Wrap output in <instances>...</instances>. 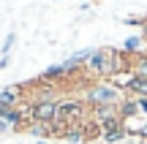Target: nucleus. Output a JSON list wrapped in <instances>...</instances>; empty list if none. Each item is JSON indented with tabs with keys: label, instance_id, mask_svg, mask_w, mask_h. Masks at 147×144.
Returning a JSON list of instances; mask_svg holds the SVG:
<instances>
[{
	"label": "nucleus",
	"instance_id": "nucleus-1",
	"mask_svg": "<svg viewBox=\"0 0 147 144\" xmlns=\"http://www.w3.org/2000/svg\"><path fill=\"white\" fill-rule=\"evenodd\" d=\"M123 98H125V92L117 84H112V82H93V84L84 90V103H87V106H104V103L117 106Z\"/></svg>",
	"mask_w": 147,
	"mask_h": 144
},
{
	"label": "nucleus",
	"instance_id": "nucleus-2",
	"mask_svg": "<svg viewBox=\"0 0 147 144\" xmlns=\"http://www.w3.org/2000/svg\"><path fill=\"white\" fill-rule=\"evenodd\" d=\"M90 117V106L84 103V98H63L57 103V120L65 125H82Z\"/></svg>",
	"mask_w": 147,
	"mask_h": 144
},
{
	"label": "nucleus",
	"instance_id": "nucleus-3",
	"mask_svg": "<svg viewBox=\"0 0 147 144\" xmlns=\"http://www.w3.org/2000/svg\"><path fill=\"white\" fill-rule=\"evenodd\" d=\"M57 103L60 101H30V117L33 123H55L57 120Z\"/></svg>",
	"mask_w": 147,
	"mask_h": 144
},
{
	"label": "nucleus",
	"instance_id": "nucleus-4",
	"mask_svg": "<svg viewBox=\"0 0 147 144\" xmlns=\"http://www.w3.org/2000/svg\"><path fill=\"white\" fill-rule=\"evenodd\" d=\"M117 114H120V117L123 120H131V117H136V114H139V103H136V98H123V101L120 103H117Z\"/></svg>",
	"mask_w": 147,
	"mask_h": 144
},
{
	"label": "nucleus",
	"instance_id": "nucleus-5",
	"mask_svg": "<svg viewBox=\"0 0 147 144\" xmlns=\"http://www.w3.org/2000/svg\"><path fill=\"white\" fill-rule=\"evenodd\" d=\"M82 131H84V141H95V139H101V133H104L101 125L95 123L93 117H87V120L82 123Z\"/></svg>",
	"mask_w": 147,
	"mask_h": 144
},
{
	"label": "nucleus",
	"instance_id": "nucleus-6",
	"mask_svg": "<svg viewBox=\"0 0 147 144\" xmlns=\"http://www.w3.org/2000/svg\"><path fill=\"white\" fill-rule=\"evenodd\" d=\"M128 133H131V131L123 125V128H117V131H106V133L101 136V141H104V144H120V141H125Z\"/></svg>",
	"mask_w": 147,
	"mask_h": 144
},
{
	"label": "nucleus",
	"instance_id": "nucleus-7",
	"mask_svg": "<svg viewBox=\"0 0 147 144\" xmlns=\"http://www.w3.org/2000/svg\"><path fill=\"white\" fill-rule=\"evenodd\" d=\"M63 141H68V144H82V141H84L82 125H68V128H65V133H63Z\"/></svg>",
	"mask_w": 147,
	"mask_h": 144
},
{
	"label": "nucleus",
	"instance_id": "nucleus-8",
	"mask_svg": "<svg viewBox=\"0 0 147 144\" xmlns=\"http://www.w3.org/2000/svg\"><path fill=\"white\" fill-rule=\"evenodd\" d=\"M123 49H125L128 54L142 52V49H144V38H142V35H128L125 41H123Z\"/></svg>",
	"mask_w": 147,
	"mask_h": 144
},
{
	"label": "nucleus",
	"instance_id": "nucleus-9",
	"mask_svg": "<svg viewBox=\"0 0 147 144\" xmlns=\"http://www.w3.org/2000/svg\"><path fill=\"white\" fill-rule=\"evenodd\" d=\"M14 44H16V33H8V35H5V41H3V46H0V54H11Z\"/></svg>",
	"mask_w": 147,
	"mask_h": 144
},
{
	"label": "nucleus",
	"instance_id": "nucleus-10",
	"mask_svg": "<svg viewBox=\"0 0 147 144\" xmlns=\"http://www.w3.org/2000/svg\"><path fill=\"white\" fill-rule=\"evenodd\" d=\"M123 22H125V25H131V27H142V25H144V16H125Z\"/></svg>",
	"mask_w": 147,
	"mask_h": 144
},
{
	"label": "nucleus",
	"instance_id": "nucleus-11",
	"mask_svg": "<svg viewBox=\"0 0 147 144\" xmlns=\"http://www.w3.org/2000/svg\"><path fill=\"white\" fill-rule=\"evenodd\" d=\"M11 131H14V125H11L8 120H3V117H0V136H5V133H11Z\"/></svg>",
	"mask_w": 147,
	"mask_h": 144
},
{
	"label": "nucleus",
	"instance_id": "nucleus-12",
	"mask_svg": "<svg viewBox=\"0 0 147 144\" xmlns=\"http://www.w3.org/2000/svg\"><path fill=\"white\" fill-rule=\"evenodd\" d=\"M131 133H136L139 139H144V141H147V123L142 125V128H136V131H131Z\"/></svg>",
	"mask_w": 147,
	"mask_h": 144
},
{
	"label": "nucleus",
	"instance_id": "nucleus-13",
	"mask_svg": "<svg viewBox=\"0 0 147 144\" xmlns=\"http://www.w3.org/2000/svg\"><path fill=\"white\" fill-rule=\"evenodd\" d=\"M139 103V114H147V98H136Z\"/></svg>",
	"mask_w": 147,
	"mask_h": 144
},
{
	"label": "nucleus",
	"instance_id": "nucleus-14",
	"mask_svg": "<svg viewBox=\"0 0 147 144\" xmlns=\"http://www.w3.org/2000/svg\"><path fill=\"white\" fill-rule=\"evenodd\" d=\"M8 65H11V54H3V57H0V71L8 68Z\"/></svg>",
	"mask_w": 147,
	"mask_h": 144
},
{
	"label": "nucleus",
	"instance_id": "nucleus-15",
	"mask_svg": "<svg viewBox=\"0 0 147 144\" xmlns=\"http://www.w3.org/2000/svg\"><path fill=\"white\" fill-rule=\"evenodd\" d=\"M139 35H142V38H144V44H147V14H144V25L139 27Z\"/></svg>",
	"mask_w": 147,
	"mask_h": 144
},
{
	"label": "nucleus",
	"instance_id": "nucleus-16",
	"mask_svg": "<svg viewBox=\"0 0 147 144\" xmlns=\"http://www.w3.org/2000/svg\"><path fill=\"white\" fill-rule=\"evenodd\" d=\"M36 144H52V141H49V139H38Z\"/></svg>",
	"mask_w": 147,
	"mask_h": 144
}]
</instances>
